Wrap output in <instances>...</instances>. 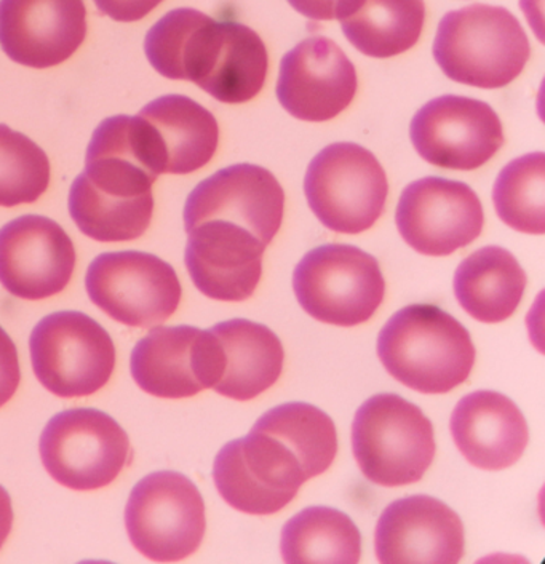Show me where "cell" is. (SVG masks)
<instances>
[{
    "label": "cell",
    "instance_id": "6da1fadb",
    "mask_svg": "<svg viewBox=\"0 0 545 564\" xmlns=\"http://www.w3.org/2000/svg\"><path fill=\"white\" fill-rule=\"evenodd\" d=\"M476 355L466 326L429 304H413L396 312L378 338V357L389 375L429 395L464 384L476 365Z\"/></svg>",
    "mask_w": 545,
    "mask_h": 564
},
{
    "label": "cell",
    "instance_id": "7a4b0ae2",
    "mask_svg": "<svg viewBox=\"0 0 545 564\" xmlns=\"http://www.w3.org/2000/svg\"><path fill=\"white\" fill-rule=\"evenodd\" d=\"M528 35L504 7L473 3L442 18L434 58L449 79L494 90L508 87L528 63Z\"/></svg>",
    "mask_w": 545,
    "mask_h": 564
},
{
    "label": "cell",
    "instance_id": "3957f363",
    "mask_svg": "<svg viewBox=\"0 0 545 564\" xmlns=\"http://www.w3.org/2000/svg\"><path fill=\"white\" fill-rule=\"evenodd\" d=\"M434 425L403 397L380 393L357 410L352 452L373 484L396 488L417 484L435 457Z\"/></svg>",
    "mask_w": 545,
    "mask_h": 564
},
{
    "label": "cell",
    "instance_id": "277c9868",
    "mask_svg": "<svg viewBox=\"0 0 545 564\" xmlns=\"http://www.w3.org/2000/svg\"><path fill=\"white\" fill-rule=\"evenodd\" d=\"M293 290L315 321L350 328L377 314L385 282L377 258L352 245L328 243L297 262Z\"/></svg>",
    "mask_w": 545,
    "mask_h": 564
},
{
    "label": "cell",
    "instance_id": "5b68a950",
    "mask_svg": "<svg viewBox=\"0 0 545 564\" xmlns=\"http://www.w3.org/2000/svg\"><path fill=\"white\" fill-rule=\"evenodd\" d=\"M315 218L339 234H360L377 225L388 202L389 183L368 149L335 143L321 149L304 177Z\"/></svg>",
    "mask_w": 545,
    "mask_h": 564
},
{
    "label": "cell",
    "instance_id": "8992f818",
    "mask_svg": "<svg viewBox=\"0 0 545 564\" xmlns=\"http://www.w3.org/2000/svg\"><path fill=\"white\" fill-rule=\"evenodd\" d=\"M30 349L35 378L62 399L98 392L116 367L111 336L83 312H55L42 318L31 333Z\"/></svg>",
    "mask_w": 545,
    "mask_h": 564
},
{
    "label": "cell",
    "instance_id": "52a82bcc",
    "mask_svg": "<svg viewBox=\"0 0 545 564\" xmlns=\"http://www.w3.org/2000/svg\"><path fill=\"white\" fill-rule=\"evenodd\" d=\"M126 524L133 547L146 558L182 562L204 541V498L186 475L155 471L134 486L127 502Z\"/></svg>",
    "mask_w": 545,
    "mask_h": 564
},
{
    "label": "cell",
    "instance_id": "ba28073f",
    "mask_svg": "<svg viewBox=\"0 0 545 564\" xmlns=\"http://www.w3.org/2000/svg\"><path fill=\"white\" fill-rule=\"evenodd\" d=\"M39 449L53 480L76 491H91L119 477L129 463L130 440L109 414L73 408L48 421Z\"/></svg>",
    "mask_w": 545,
    "mask_h": 564
},
{
    "label": "cell",
    "instance_id": "9c48e42d",
    "mask_svg": "<svg viewBox=\"0 0 545 564\" xmlns=\"http://www.w3.org/2000/svg\"><path fill=\"white\" fill-rule=\"evenodd\" d=\"M221 498L248 516H274L309 480L295 453L271 432L253 425L250 434L222 446L214 466Z\"/></svg>",
    "mask_w": 545,
    "mask_h": 564
},
{
    "label": "cell",
    "instance_id": "30bf717a",
    "mask_svg": "<svg viewBox=\"0 0 545 564\" xmlns=\"http://www.w3.org/2000/svg\"><path fill=\"white\" fill-rule=\"evenodd\" d=\"M85 286L95 306L134 328L168 321L183 296L175 269L141 251L99 254L88 268Z\"/></svg>",
    "mask_w": 545,
    "mask_h": 564
},
{
    "label": "cell",
    "instance_id": "8fae6325",
    "mask_svg": "<svg viewBox=\"0 0 545 564\" xmlns=\"http://www.w3.org/2000/svg\"><path fill=\"white\" fill-rule=\"evenodd\" d=\"M134 382L159 399H189L214 389L222 375V349L211 329L157 326L134 346Z\"/></svg>",
    "mask_w": 545,
    "mask_h": 564
},
{
    "label": "cell",
    "instance_id": "7c38bea8",
    "mask_svg": "<svg viewBox=\"0 0 545 564\" xmlns=\"http://www.w3.org/2000/svg\"><path fill=\"white\" fill-rule=\"evenodd\" d=\"M395 221L400 236L417 253L449 257L479 239L484 215L472 187L461 181L427 176L405 187Z\"/></svg>",
    "mask_w": 545,
    "mask_h": 564
},
{
    "label": "cell",
    "instance_id": "4fadbf2b",
    "mask_svg": "<svg viewBox=\"0 0 545 564\" xmlns=\"http://www.w3.org/2000/svg\"><path fill=\"white\" fill-rule=\"evenodd\" d=\"M414 149L424 161L448 170H477L504 145L498 113L480 99H432L413 117L410 127Z\"/></svg>",
    "mask_w": 545,
    "mask_h": 564
},
{
    "label": "cell",
    "instance_id": "5bb4252c",
    "mask_svg": "<svg viewBox=\"0 0 545 564\" xmlns=\"http://www.w3.org/2000/svg\"><path fill=\"white\" fill-rule=\"evenodd\" d=\"M285 213V193L264 166L239 163L197 184L184 205V227L211 219L246 227L264 245L277 236Z\"/></svg>",
    "mask_w": 545,
    "mask_h": 564
},
{
    "label": "cell",
    "instance_id": "9a60e30c",
    "mask_svg": "<svg viewBox=\"0 0 545 564\" xmlns=\"http://www.w3.org/2000/svg\"><path fill=\"white\" fill-rule=\"evenodd\" d=\"M76 268V248L58 223L28 215L0 229V283L21 300L62 293Z\"/></svg>",
    "mask_w": 545,
    "mask_h": 564
},
{
    "label": "cell",
    "instance_id": "2e32d148",
    "mask_svg": "<svg viewBox=\"0 0 545 564\" xmlns=\"http://www.w3.org/2000/svg\"><path fill=\"white\" fill-rule=\"evenodd\" d=\"M357 87L356 66L331 39H304L282 58L277 98L296 119H335L349 108Z\"/></svg>",
    "mask_w": 545,
    "mask_h": 564
},
{
    "label": "cell",
    "instance_id": "e0dca14e",
    "mask_svg": "<svg viewBox=\"0 0 545 564\" xmlns=\"http://www.w3.org/2000/svg\"><path fill=\"white\" fill-rule=\"evenodd\" d=\"M164 173L161 144L140 113L109 117L99 123L83 173L91 187L116 197H140L152 193V184Z\"/></svg>",
    "mask_w": 545,
    "mask_h": 564
},
{
    "label": "cell",
    "instance_id": "ac0fdd59",
    "mask_svg": "<svg viewBox=\"0 0 545 564\" xmlns=\"http://www.w3.org/2000/svg\"><path fill=\"white\" fill-rule=\"evenodd\" d=\"M186 262L194 285L226 303L251 297L263 275L265 247L246 227L211 219L187 230Z\"/></svg>",
    "mask_w": 545,
    "mask_h": 564
},
{
    "label": "cell",
    "instance_id": "d6986e66",
    "mask_svg": "<svg viewBox=\"0 0 545 564\" xmlns=\"http://www.w3.org/2000/svg\"><path fill=\"white\" fill-rule=\"evenodd\" d=\"M85 35L84 0H0V45L18 65H62L84 44Z\"/></svg>",
    "mask_w": 545,
    "mask_h": 564
},
{
    "label": "cell",
    "instance_id": "ffe728a7",
    "mask_svg": "<svg viewBox=\"0 0 545 564\" xmlns=\"http://www.w3.org/2000/svg\"><path fill=\"white\" fill-rule=\"evenodd\" d=\"M464 524L455 510L430 496H408L382 512L374 534L380 563H458Z\"/></svg>",
    "mask_w": 545,
    "mask_h": 564
},
{
    "label": "cell",
    "instance_id": "44dd1931",
    "mask_svg": "<svg viewBox=\"0 0 545 564\" xmlns=\"http://www.w3.org/2000/svg\"><path fill=\"white\" fill-rule=\"evenodd\" d=\"M449 427L462 456L483 470L512 467L530 442L528 422L520 408L493 390L464 397L453 411Z\"/></svg>",
    "mask_w": 545,
    "mask_h": 564
},
{
    "label": "cell",
    "instance_id": "7402d4cb",
    "mask_svg": "<svg viewBox=\"0 0 545 564\" xmlns=\"http://www.w3.org/2000/svg\"><path fill=\"white\" fill-rule=\"evenodd\" d=\"M222 34L225 21L194 9H176L149 30L144 52L161 76L200 87L214 69Z\"/></svg>",
    "mask_w": 545,
    "mask_h": 564
},
{
    "label": "cell",
    "instance_id": "603a6c76",
    "mask_svg": "<svg viewBox=\"0 0 545 564\" xmlns=\"http://www.w3.org/2000/svg\"><path fill=\"white\" fill-rule=\"evenodd\" d=\"M222 349V375L215 392L248 402L279 381L285 361L282 340L261 323L233 318L211 328Z\"/></svg>",
    "mask_w": 545,
    "mask_h": 564
},
{
    "label": "cell",
    "instance_id": "cb8c5ba5",
    "mask_svg": "<svg viewBox=\"0 0 545 564\" xmlns=\"http://www.w3.org/2000/svg\"><path fill=\"white\" fill-rule=\"evenodd\" d=\"M140 116L155 131L165 173L189 175L214 159L219 127L214 113L183 95H165L149 102Z\"/></svg>",
    "mask_w": 545,
    "mask_h": 564
},
{
    "label": "cell",
    "instance_id": "d4e9b609",
    "mask_svg": "<svg viewBox=\"0 0 545 564\" xmlns=\"http://www.w3.org/2000/svg\"><path fill=\"white\" fill-rule=\"evenodd\" d=\"M528 276L511 251L484 247L464 259L455 274V294L464 311L483 323L508 321L522 303Z\"/></svg>",
    "mask_w": 545,
    "mask_h": 564
},
{
    "label": "cell",
    "instance_id": "484cf974",
    "mask_svg": "<svg viewBox=\"0 0 545 564\" xmlns=\"http://www.w3.org/2000/svg\"><path fill=\"white\" fill-rule=\"evenodd\" d=\"M347 41L371 58H392L419 41L424 0H345L338 17Z\"/></svg>",
    "mask_w": 545,
    "mask_h": 564
},
{
    "label": "cell",
    "instance_id": "4316f807",
    "mask_svg": "<svg viewBox=\"0 0 545 564\" xmlns=\"http://www.w3.org/2000/svg\"><path fill=\"white\" fill-rule=\"evenodd\" d=\"M281 550L285 563H359L362 534L341 510L307 507L286 521Z\"/></svg>",
    "mask_w": 545,
    "mask_h": 564
},
{
    "label": "cell",
    "instance_id": "83f0119b",
    "mask_svg": "<svg viewBox=\"0 0 545 564\" xmlns=\"http://www.w3.org/2000/svg\"><path fill=\"white\" fill-rule=\"evenodd\" d=\"M69 213L80 232L97 242H130L151 225L154 197L152 193L132 198L99 193L80 173L70 186Z\"/></svg>",
    "mask_w": 545,
    "mask_h": 564
},
{
    "label": "cell",
    "instance_id": "f1b7e54d",
    "mask_svg": "<svg viewBox=\"0 0 545 564\" xmlns=\"http://www.w3.org/2000/svg\"><path fill=\"white\" fill-rule=\"evenodd\" d=\"M268 69V50L260 35L246 24L225 21L218 58L200 88L226 105H242L263 90Z\"/></svg>",
    "mask_w": 545,
    "mask_h": 564
},
{
    "label": "cell",
    "instance_id": "f546056e",
    "mask_svg": "<svg viewBox=\"0 0 545 564\" xmlns=\"http://www.w3.org/2000/svg\"><path fill=\"white\" fill-rule=\"evenodd\" d=\"M493 202L502 223L523 234L545 232L544 152L523 155L504 166L494 183Z\"/></svg>",
    "mask_w": 545,
    "mask_h": 564
},
{
    "label": "cell",
    "instance_id": "4dcf8cb0",
    "mask_svg": "<svg viewBox=\"0 0 545 564\" xmlns=\"http://www.w3.org/2000/svg\"><path fill=\"white\" fill-rule=\"evenodd\" d=\"M48 184L47 154L26 134L0 123V207L34 204Z\"/></svg>",
    "mask_w": 545,
    "mask_h": 564
},
{
    "label": "cell",
    "instance_id": "1f68e13d",
    "mask_svg": "<svg viewBox=\"0 0 545 564\" xmlns=\"http://www.w3.org/2000/svg\"><path fill=\"white\" fill-rule=\"evenodd\" d=\"M20 381V360L15 343L0 326V408L12 400Z\"/></svg>",
    "mask_w": 545,
    "mask_h": 564
},
{
    "label": "cell",
    "instance_id": "d6a6232c",
    "mask_svg": "<svg viewBox=\"0 0 545 564\" xmlns=\"http://www.w3.org/2000/svg\"><path fill=\"white\" fill-rule=\"evenodd\" d=\"M164 0H95L98 10L120 23L143 20Z\"/></svg>",
    "mask_w": 545,
    "mask_h": 564
},
{
    "label": "cell",
    "instance_id": "836d02e7",
    "mask_svg": "<svg viewBox=\"0 0 545 564\" xmlns=\"http://www.w3.org/2000/svg\"><path fill=\"white\" fill-rule=\"evenodd\" d=\"M342 2L345 0H288L297 13L315 21L336 20Z\"/></svg>",
    "mask_w": 545,
    "mask_h": 564
},
{
    "label": "cell",
    "instance_id": "e575fe53",
    "mask_svg": "<svg viewBox=\"0 0 545 564\" xmlns=\"http://www.w3.org/2000/svg\"><path fill=\"white\" fill-rule=\"evenodd\" d=\"M13 507L7 489L0 485V549L6 544L7 538L12 531Z\"/></svg>",
    "mask_w": 545,
    "mask_h": 564
}]
</instances>
